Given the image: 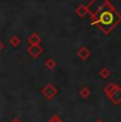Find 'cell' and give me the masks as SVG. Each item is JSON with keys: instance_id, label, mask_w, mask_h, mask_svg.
I'll use <instances>...</instances> for the list:
<instances>
[{"instance_id": "cell-1", "label": "cell", "mask_w": 121, "mask_h": 122, "mask_svg": "<svg viewBox=\"0 0 121 122\" xmlns=\"http://www.w3.org/2000/svg\"><path fill=\"white\" fill-rule=\"evenodd\" d=\"M95 17H97V20L92 21V23L98 25L100 29L105 33H108L121 20V16L115 11V9L109 4L108 1L97 13L92 14V18Z\"/></svg>"}, {"instance_id": "cell-2", "label": "cell", "mask_w": 121, "mask_h": 122, "mask_svg": "<svg viewBox=\"0 0 121 122\" xmlns=\"http://www.w3.org/2000/svg\"><path fill=\"white\" fill-rule=\"evenodd\" d=\"M41 93L47 100H52L56 96L57 90L52 84H47L45 87L41 89Z\"/></svg>"}, {"instance_id": "cell-3", "label": "cell", "mask_w": 121, "mask_h": 122, "mask_svg": "<svg viewBox=\"0 0 121 122\" xmlns=\"http://www.w3.org/2000/svg\"><path fill=\"white\" fill-rule=\"evenodd\" d=\"M27 51H28V53H29V55L31 56V57L36 58L43 53L44 49L41 48L39 45H30V46L28 47Z\"/></svg>"}, {"instance_id": "cell-4", "label": "cell", "mask_w": 121, "mask_h": 122, "mask_svg": "<svg viewBox=\"0 0 121 122\" xmlns=\"http://www.w3.org/2000/svg\"><path fill=\"white\" fill-rule=\"evenodd\" d=\"M108 97L115 104H119L121 102V88L117 85V87L114 89L111 93H108Z\"/></svg>"}, {"instance_id": "cell-5", "label": "cell", "mask_w": 121, "mask_h": 122, "mask_svg": "<svg viewBox=\"0 0 121 122\" xmlns=\"http://www.w3.org/2000/svg\"><path fill=\"white\" fill-rule=\"evenodd\" d=\"M28 43L30 45H39L41 43V37L37 33H32L28 37Z\"/></svg>"}, {"instance_id": "cell-6", "label": "cell", "mask_w": 121, "mask_h": 122, "mask_svg": "<svg viewBox=\"0 0 121 122\" xmlns=\"http://www.w3.org/2000/svg\"><path fill=\"white\" fill-rule=\"evenodd\" d=\"M89 54H90L89 50H88L86 47H83V48H81L80 50H79V52H78V55L80 56L82 60H84V61L88 57V56H89Z\"/></svg>"}, {"instance_id": "cell-7", "label": "cell", "mask_w": 121, "mask_h": 122, "mask_svg": "<svg viewBox=\"0 0 121 122\" xmlns=\"http://www.w3.org/2000/svg\"><path fill=\"white\" fill-rule=\"evenodd\" d=\"M88 12L89 11H88L87 6H85V5H80V6H78V9H76V13H78V15L81 16V17H84Z\"/></svg>"}, {"instance_id": "cell-8", "label": "cell", "mask_w": 121, "mask_h": 122, "mask_svg": "<svg viewBox=\"0 0 121 122\" xmlns=\"http://www.w3.org/2000/svg\"><path fill=\"white\" fill-rule=\"evenodd\" d=\"M20 43H21V39H20L18 36H16V35H14V36H12L10 38V45L12 47H14V48L19 46Z\"/></svg>"}, {"instance_id": "cell-9", "label": "cell", "mask_w": 121, "mask_h": 122, "mask_svg": "<svg viewBox=\"0 0 121 122\" xmlns=\"http://www.w3.org/2000/svg\"><path fill=\"white\" fill-rule=\"evenodd\" d=\"M45 66L46 68H48V69H54V67L56 66V63H55L54 60H52V58H49L45 62Z\"/></svg>"}, {"instance_id": "cell-10", "label": "cell", "mask_w": 121, "mask_h": 122, "mask_svg": "<svg viewBox=\"0 0 121 122\" xmlns=\"http://www.w3.org/2000/svg\"><path fill=\"white\" fill-rule=\"evenodd\" d=\"M116 87H117V85H116V84H114V83H109L108 85L106 86L105 88H104V91H105V92L108 95V93H111V91H113Z\"/></svg>"}, {"instance_id": "cell-11", "label": "cell", "mask_w": 121, "mask_h": 122, "mask_svg": "<svg viewBox=\"0 0 121 122\" xmlns=\"http://www.w3.org/2000/svg\"><path fill=\"white\" fill-rule=\"evenodd\" d=\"M109 74H111V71H109L108 69H105V68H104V69H102L101 71H100V76H102L103 79H106Z\"/></svg>"}, {"instance_id": "cell-12", "label": "cell", "mask_w": 121, "mask_h": 122, "mask_svg": "<svg viewBox=\"0 0 121 122\" xmlns=\"http://www.w3.org/2000/svg\"><path fill=\"white\" fill-rule=\"evenodd\" d=\"M89 93H90V91L88 90V88H86V87H84V88L82 89V90L80 91V95L82 96L83 98H85V99L88 97V96H89Z\"/></svg>"}, {"instance_id": "cell-13", "label": "cell", "mask_w": 121, "mask_h": 122, "mask_svg": "<svg viewBox=\"0 0 121 122\" xmlns=\"http://www.w3.org/2000/svg\"><path fill=\"white\" fill-rule=\"evenodd\" d=\"M48 122H63L62 120H60V119L59 118V116H56V115H54V116L52 117V118L50 119V120H49Z\"/></svg>"}, {"instance_id": "cell-14", "label": "cell", "mask_w": 121, "mask_h": 122, "mask_svg": "<svg viewBox=\"0 0 121 122\" xmlns=\"http://www.w3.org/2000/svg\"><path fill=\"white\" fill-rule=\"evenodd\" d=\"M3 48H4V44L2 41H0V51L3 50Z\"/></svg>"}, {"instance_id": "cell-15", "label": "cell", "mask_w": 121, "mask_h": 122, "mask_svg": "<svg viewBox=\"0 0 121 122\" xmlns=\"http://www.w3.org/2000/svg\"><path fill=\"white\" fill-rule=\"evenodd\" d=\"M11 122H21V121H20L18 118H15V119H13V120L11 121Z\"/></svg>"}, {"instance_id": "cell-16", "label": "cell", "mask_w": 121, "mask_h": 122, "mask_svg": "<svg viewBox=\"0 0 121 122\" xmlns=\"http://www.w3.org/2000/svg\"><path fill=\"white\" fill-rule=\"evenodd\" d=\"M96 122H103V121H102V120H97Z\"/></svg>"}]
</instances>
